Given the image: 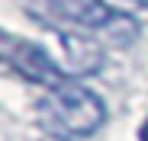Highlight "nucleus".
Masks as SVG:
<instances>
[{
  "instance_id": "nucleus-6",
  "label": "nucleus",
  "mask_w": 148,
  "mask_h": 141,
  "mask_svg": "<svg viewBox=\"0 0 148 141\" xmlns=\"http://www.w3.org/2000/svg\"><path fill=\"white\" fill-rule=\"evenodd\" d=\"M138 138H142V141H148V122L142 125V135H138Z\"/></svg>"
},
{
  "instance_id": "nucleus-5",
  "label": "nucleus",
  "mask_w": 148,
  "mask_h": 141,
  "mask_svg": "<svg viewBox=\"0 0 148 141\" xmlns=\"http://www.w3.org/2000/svg\"><path fill=\"white\" fill-rule=\"evenodd\" d=\"M119 3H126L132 10H148V0H119Z\"/></svg>"
},
{
  "instance_id": "nucleus-4",
  "label": "nucleus",
  "mask_w": 148,
  "mask_h": 141,
  "mask_svg": "<svg viewBox=\"0 0 148 141\" xmlns=\"http://www.w3.org/2000/svg\"><path fill=\"white\" fill-rule=\"evenodd\" d=\"M58 39L64 45V58H68L71 74L87 77V74H97L103 67V48L97 42H90V39H84L77 32H61Z\"/></svg>"
},
{
  "instance_id": "nucleus-2",
  "label": "nucleus",
  "mask_w": 148,
  "mask_h": 141,
  "mask_svg": "<svg viewBox=\"0 0 148 141\" xmlns=\"http://www.w3.org/2000/svg\"><path fill=\"white\" fill-rule=\"evenodd\" d=\"M0 55H3L26 80H32L39 87L58 90V87L68 83V74H61V67L48 58V52L42 48V45H36V42L13 39V35H0Z\"/></svg>"
},
{
  "instance_id": "nucleus-3",
  "label": "nucleus",
  "mask_w": 148,
  "mask_h": 141,
  "mask_svg": "<svg viewBox=\"0 0 148 141\" xmlns=\"http://www.w3.org/2000/svg\"><path fill=\"white\" fill-rule=\"evenodd\" d=\"M61 16H68L71 22L87 29H100L110 32L116 42H129L135 39V22L126 13H116L113 7H106L103 0H48Z\"/></svg>"
},
{
  "instance_id": "nucleus-1",
  "label": "nucleus",
  "mask_w": 148,
  "mask_h": 141,
  "mask_svg": "<svg viewBox=\"0 0 148 141\" xmlns=\"http://www.w3.org/2000/svg\"><path fill=\"white\" fill-rule=\"evenodd\" d=\"M39 122L45 132H52L58 138H87L106 122V106L93 90L84 83L68 80L64 87L52 90L39 103Z\"/></svg>"
}]
</instances>
